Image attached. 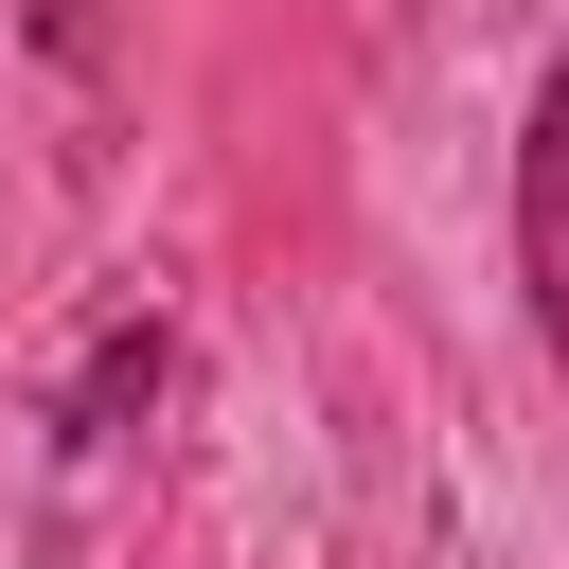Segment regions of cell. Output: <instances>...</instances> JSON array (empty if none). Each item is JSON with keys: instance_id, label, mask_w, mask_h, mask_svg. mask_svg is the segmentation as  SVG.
<instances>
[{"instance_id": "1", "label": "cell", "mask_w": 569, "mask_h": 569, "mask_svg": "<svg viewBox=\"0 0 569 569\" xmlns=\"http://www.w3.org/2000/svg\"><path fill=\"white\" fill-rule=\"evenodd\" d=\"M516 267H533V320H551V373H569V53H551L533 142H516Z\"/></svg>"}, {"instance_id": "2", "label": "cell", "mask_w": 569, "mask_h": 569, "mask_svg": "<svg viewBox=\"0 0 569 569\" xmlns=\"http://www.w3.org/2000/svg\"><path fill=\"white\" fill-rule=\"evenodd\" d=\"M142 391H160V320H124V338L71 373V445H124V409H142Z\"/></svg>"}]
</instances>
